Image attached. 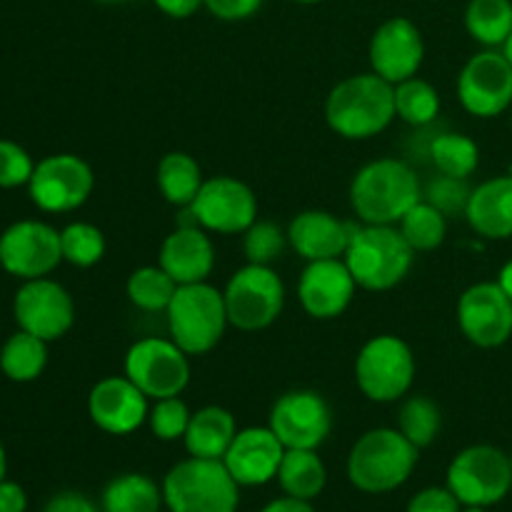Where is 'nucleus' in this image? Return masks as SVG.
<instances>
[{"instance_id": "obj_1", "label": "nucleus", "mask_w": 512, "mask_h": 512, "mask_svg": "<svg viewBox=\"0 0 512 512\" xmlns=\"http://www.w3.org/2000/svg\"><path fill=\"white\" fill-rule=\"evenodd\" d=\"M418 200V173L400 158L370 160L350 180V208L365 225H398Z\"/></svg>"}, {"instance_id": "obj_2", "label": "nucleus", "mask_w": 512, "mask_h": 512, "mask_svg": "<svg viewBox=\"0 0 512 512\" xmlns=\"http://www.w3.org/2000/svg\"><path fill=\"white\" fill-rule=\"evenodd\" d=\"M395 118V85L373 70L340 80L325 100L328 128L345 140L375 138Z\"/></svg>"}, {"instance_id": "obj_3", "label": "nucleus", "mask_w": 512, "mask_h": 512, "mask_svg": "<svg viewBox=\"0 0 512 512\" xmlns=\"http://www.w3.org/2000/svg\"><path fill=\"white\" fill-rule=\"evenodd\" d=\"M343 260L358 288L385 293L408 278L415 263V250L403 238L398 225L360 223L355 225Z\"/></svg>"}, {"instance_id": "obj_4", "label": "nucleus", "mask_w": 512, "mask_h": 512, "mask_svg": "<svg viewBox=\"0 0 512 512\" xmlns=\"http://www.w3.org/2000/svg\"><path fill=\"white\" fill-rule=\"evenodd\" d=\"M420 450L398 428L368 430L348 455V478L363 493H390L413 475Z\"/></svg>"}, {"instance_id": "obj_5", "label": "nucleus", "mask_w": 512, "mask_h": 512, "mask_svg": "<svg viewBox=\"0 0 512 512\" xmlns=\"http://www.w3.org/2000/svg\"><path fill=\"white\" fill-rule=\"evenodd\" d=\"M168 333L178 348L188 355H205L223 340L228 330L223 290L205 283L178 285L168 310Z\"/></svg>"}, {"instance_id": "obj_6", "label": "nucleus", "mask_w": 512, "mask_h": 512, "mask_svg": "<svg viewBox=\"0 0 512 512\" xmlns=\"http://www.w3.org/2000/svg\"><path fill=\"white\" fill-rule=\"evenodd\" d=\"M238 488L223 460L190 455L165 475L163 500L170 512H235Z\"/></svg>"}, {"instance_id": "obj_7", "label": "nucleus", "mask_w": 512, "mask_h": 512, "mask_svg": "<svg viewBox=\"0 0 512 512\" xmlns=\"http://www.w3.org/2000/svg\"><path fill=\"white\" fill-rule=\"evenodd\" d=\"M355 383L373 403H398L415 383L413 348L398 335H375L355 360Z\"/></svg>"}, {"instance_id": "obj_8", "label": "nucleus", "mask_w": 512, "mask_h": 512, "mask_svg": "<svg viewBox=\"0 0 512 512\" xmlns=\"http://www.w3.org/2000/svg\"><path fill=\"white\" fill-rule=\"evenodd\" d=\"M223 298L230 325L243 333H258L283 313L285 285L273 265L248 263L230 275Z\"/></svg>"}, {"instance_id": "obj_9", "label": "nucleus", "mask_w": 512, "mask_h": 512, "mask_svg": "<svg viewBox=\"0 0 512 512\" xmlns=\"http://www.w3.org/2000/svg\"><path fill=\"white\" fill-rule=\"evenodd\" d=\"M448 488L468 508L500 503L512 488L510 455L495 445H470L450 463Z\"/></svg>"}, {"instance_id": "obj_10", "label": "nucleus", "mask_w": 512, "mask_h": 512, "mask_svg": "<svg viewBox=\"0 0 512 512\" xmlns=\"http://www.w3.org/2000/svg\"><path fill=\"white\" fill-rule=\"evenodd\" d=\"M190 355L170 338H140L125 353V375L150 400L175 398L190 383Z\"/></svg>"}, {"instance_id": "obj_11", "label": "nucleus", "mask_w": 512, "mask_h": 512, "mask_svg": "<svg viewBox=\"0 0 512 512\" xmlns=\"http://www.w3.org/2000/svg\"><path fill=\"white\" fill-rule=\"evenodd\" d=\"M188 210L195 225L208 233L243 235L258 220V198L253 188L233 175L208 178Z\"/></svg>"}, {"instance_id": "obj_12", "label": "nucleus", "mask_w": 512, "mask_h": 512, "mask_svg": "<svg viewBox=\"0 0 512 512\" xmlns=\"http://www.w3.org/2000/svg\"><path fill=\"white\" fill-rule=\"evenodd\" d=\"M93 188V168L80 155L55 153L35 163L28 195L43 213H70L88 203Z\"/></svg>"}, {"instance_id": "obj_13", "label": "nucleus", "mask_w": 512, "mask_h": 512, "mask_svg": "<svg viewBox=\"0 0 512 512\" xmlns=\"http://www.w3.org/2000/svg\"><path fill=\"white\" fill-rule=\"evenodd\" d=\"M460 105L475 118H498L512 105V65L503 50L485 48L458 75Z\"/></svg>"}, {"instance_id": "obj_14", "label": "nucleus", "mask_w": 512, "mask_h": 512, "mask_svg": "<svg viewBox=\"0 0 512 512\" xmlns=\"http://www.w3.org/2000/svg\"><path fill=\"white\" fill-rule=\"evenodd\" d=\"M60 263V230L43 220H18L0 235V268L15 278H48Z\"/></svg>"}, {"instance_id": "obj_15", "label": "nucleus", "mask_w": 512, "mask_h": 512, "mask_svg": "<svg viewBox=\"0 0 512 512\" xmlns=\"http://www.w3.org/2000/svg\"><path fill=\"white\" fill-rule=\"evenodd\" d=\"M268 425L285 450H318L333 430V410L315 390H288L275 400Z\"/></svg>"}, {"instance_id": "obj_16", "label": "nucleus", "mask_w": 512, "mask_h": 512, "mask_svg": "<svg viewBox=\"0 0 512 512\" xmlns=\"http://www.w3.org/2000/svg\"><path fill=\"white\" fill-rule=\"evenodd\" d=\"M15 323L45 343L63 338L75 323V303L68 290L50 278L23 280L13 300Z\"/></svg>"}, {"instance_id": "obj_17", "label": "nucleus", "mask_w": 512, "mask_h": 512, "mask_svg": "<svg viewBox=\"0 0 512 512\" xmlns=\"http://www.w3.org/2000/svg\"><path fill=\"white\" fill-rule=\"evenodd\" d=\"M460 333L478 348H500L512 338V300L495 283H475L458 300Z\"/></svg>"}, {"instance_id": "obj_18", "label": "nucleus", "mask_w": 512, "mask_h": 512, "mask_svg": "<svg viewBox=\"0 0 512 512\" xmlns=\"http://www.w3.org/2000/svg\"><path fill=\"white\" fill-rule=\"evenodd\" d=\"M368 58L373 73H378L388 83L398 85L415 78L425 60L423 33L413 20L403 15L385 20L370 38Z\"/></svg>"}, {"instance_id": "obj_19", "label": "nucleus", "mask_w": 512, "mask_h": 512, "mask_svg": "<svg viewBox=\"0 0 512 512\" xmlns=\"http://www.w3.org/2000/svg\"><path fill=\"white\" fill-rule=\"evenodd\" d=\"M148 395L128 375H108L90 388L88 415L103 433L130 435L148 423Z\"/></svg>"}, {"instance_id": "obj_20", "label": "nucleus", "mask_w": 512, "mask_h": 512, "mask_svg": "<svg viewBox=\"0 0 512 512\" xmlns=\"http://www.w3.org/2000/svg\"><path fill=\"white\" fill-rule=\"evenodd\" d=\"M358 283L343 258L313 260L298 280V300L313 320H335L350 308Z\"/></svg>"}, {"instance_id": "obj_21", "label": "nucleus", "mask_w": 512, "mask_h": 512, "mask_svg": "<svg viewBox=\"0 0 512 512\" xmlns=\"http://www.w3.org/2000/svg\"><path fill=\"white\" fill-rule=\"evenodd\" d=\"M285 445L268 428H243L230 443L223 463L238 485H265L278 478Z\"/></svg>"}, {"instance_id": "obj_22", "label": "nucleus", "mask_w": 512, "mask_h": 512, "mask_svg": "<svg viewBox=\"0 0 512 512\" xmlns=\"http://www.w3.org/2000/svg\"><path fill=\"white\" fill-rule=\"evenodd\" d=\"M158 265L178 285L205 283L215 268V245L208 230L180 223L160 245Z\"/></svg>"}, {"instance_id": "obj_23", "label": "nucleus", "mask_w": 512, "mask_h": 512, "mask_svg": "<svg viewBox=\"0 0 512 512\" xmlns=\"http://www.w3.org/2000/svg\"><path fill=\"white\" fill-rule=\"evenodd\" d=\"M355 223L340 220L328 210H303L288 225V243L303 260L343 258Z\"/></svg>"}, {"instance_id": "obj_24", "label": "nucleus", "mask_w": 512, "mask_h": 512, "mask_svg": "<svg viewBox=\"0 0 512 512\" xmlns=\"http://www.w3.org/2000/svg\"><path fill=\"white\" fill-rule=\"evenodd\" d=\"M465 220L485 240L512 238V178L498 175L473 188Z\"/></svg>"}, {"instance_id": "obj_25", "label": "nucleus", "mask_w": 512, "mask_h": 512, "mask_svg": "<svg viewBox=\"0 0 512 512\" xmlns=\"http://www.w3.org/2000/svg\"><path fill=\"white\" fill-rule=\"evenodd\" d=\"M235 435H238L235 415L228 408H220V405H205V408L195 410L190 415V425L183 443L188 455H193V458L223 460Z\"/></svg>"}, {"instance_id": "obj_26", "label": "nucleus", "mask_w": 512, "mask_h": 512, "mask_svg": "<svg viewBox=\"0 0 512 512\" xmlns=\"http://www.w3.org/2000/svg\"><path fill=\"white\" fill-rule=\"evenodd\" d=\"M155 180H158V190L163 193V198L175 208H190L205 183L200 163L183 150H173L160 158Z\"/></svg>"}, {"instance_id": "obj_27", "label": "nucleus", "mask_w": 512, "mask_h": 512, "mask_svg": "<svg viewBox=\"0 0 512 512\" xmlns=\"http://www.w3.org/2000/svg\"><path fill=\"white\" fill-rule=\"evenodd\" d=\"M163 503V488L143 473L118 475L105 485L100 498L103 512H158Z\"/></svg>"}, {"instance_id": "obj_28", "label": "nucleus", "mask_w": 512, "mask_h": 512, "mask_svg": "<svg viewBox=\"0 0 512 512\" xmlns=\"http://www.w3.org/2000/svg\"><path fill=\"white\" fill-rule=\"evenodd\" d=\"M45 365H48V343L33 333L18 330L0 348V370L13 383H33L43 375Z\"/></svg>"}, {"instance_id": "obj_29", "label": "nucleus", "mask_w": 512, "mask_h": 512, "mask_svg": "<svg viewBox=\"0 0 512 512\" xmlns=\"http://www.w3.org/2000/svg\"><path fill=\"white\" fill-rule=\"evenodd\" d=\"M278 480L285 495L310 503V500L323 493L325 483H328V473H325L323 460L315 450H285Z\"/></svg>"}, {"instance_id": "obj_30", "label": "nucleus", "mask_w": 512, "mask_h": 512, "mask_svg": "<svg viewBox=\"0 0 512 512\" xmlns=\"http://www.w3.org/2000/svg\"><path fill=\"white\" fill-rule=\"evenodd\" d=\"M465 28L475 43L485 48H503L512 35L510 0H470L465 10Z\"/></svg>"}, {"instance_id": "obj_31", "label": "nucleus", "mask_w": 512, "mask_h": 512, "mask_svg": "<svg viewBox=\"0 0 512 512\" xmlns=\"http://www.w3.org/2000/svg\"><path fill=\"white\" fill-rule=\"evenodd\" d=\"M430 163L440 175L468 180L480 165V148L463 133H440L430 140Z\"/></svg>"}, {"instance_id": "obj_32", "label": "nucleus", "mask_w": 512, "mask_h": 512, "mask_svg": "<svg viewBox=\"0 0 512 512\" xmlns=\"http://www.w3.org/2000/svg\"><path fill=\"white\" fill-rule=\"evenodd\" d=\"M398 230L415 253H430L448 238V215L440 213L433 203L423 198L403 215Z\"/></svg>"}, {"instance_id": "obj_33", "label": "nucleus", "mask_w": 512, "mask_h": 512, "mask_svg": "<svg viewBox=\"0 0 512 512\" xmlns=\"http://www.w3.org/2000/svg\"><path fill=\"white\" fill-rule=\"evenodd\" d=\"M440 95L428 80L408 78L395 85V115L413 128H428L440 115Z\"/></svg>"}, {"instance_id": "obj_34", "label": "nucleus", "mask_w": 512, "mask_h": 512, "mask_svg": "<svg viewBox=\"0 0 512 512\" xmlns=\"http://www.w3.org/2000/svg\"><path fill=\"white\" fill-rule=\"evenodd\" d=\"M175 290H178V283L160 265L135 268L130 273L128 283H125L128 300L138 310H145V313H160V310L165 313L170 300H173Z\"/></svg>"}, {"instance_id": "obj_35", "label": "nucleus", "mask_w": 512, "mask_h": 512, "mask_svg": "<svg viewBox=\"0 0 512 512\" xmlns=\"http://www.w3.org/2000/svg\"><path fill=\"white\" fill-rule=\"evenodd\" d=\"M440 428H443V415L435 400L425 395H410L408 400H403L398 413V430L415 448H428L438 438Z\"/></svg>"}, {"instance_id": "obj_36", "label": "nucleus", "mask_w": 512, "mask_h": 512, "mask_svg": "<svg viewBox=\"0 0 512 512\" xmlns=\"http://www.w3.org/2000/svg\"><path fill=\"white\" fill-rule=\"evenodd\" d=\"M60 248L65 263L75 268H93L105 255V235L93 223H70L60 230Z\"/></svg>"}, {"instance_id": "obj_37", "label": "nucleus", "mask_w": 512, "mask_h": 512, "mask_svg": "<svg viewBox=\"0 0 512 512\" xmlns=\"http://www.w3.org/2000/svg\"><path fill=\"white\" fill-rule=\"evenodd\" d=\"M288 245V230H283L273 220H255L243 233L245 258L255 265H273L275 260L283 258Z\"/></svg>"}, {"instance_id": "obj_38", "label": "nucleus", "mask_w": 512, "mask_h": 512, "mask_svg": "<svg viewBox=\"0 0 512 512\" xmlns=\"http://www.w3.org/2000/svg\"><path fill=\"white\" fill-rule=\"evenodd\" d=\"M190 410L188 405L180 400V395L175 398H163L155 400L153 408L148 413V425L153 430V435L158 440H165V443H173V440L185 438L190 425Z\"/></svg>"}, {"instance_id": "obj_39", "label": "nucleus", "mask_w": 512, "mask_h": 512, "mask_svg": "<svg viewBox=\"0 0 512 512\" xmlns=\"http://www.w3.org/2000/svg\"><path fill=\"white\" fill-rule=\"evenodd\" d=\"M470 193H473V188H468L465 180L450 178V175H438V178L430 180L428 188L423 190V198L428 200V203H433L440 213L465 215Z\"/></svg>"}, {"instance_id": "obj_40", "label": "nucleus", "mask_w": 512, "mask_h": 512, "mask_svg": "<svg viewBox=\"0 0 512 512\" xmlns=\"http://www.w3.org/2000/svg\"><path fill=\"white\" fill-rule=\"evenodd\" d=\"M35 163L23 145L13 140H0V188L13 190L28 185L33 178Z\"/></svg>"}, {"instance_id": "obj_41", "label": "nucleus", "mask_w": 512, "mask_h": 512, "mask_svg": "<svg viewBox=\"0 0 512 512\" xmlns=\"http://www.w3.org/2000/svg\"><path fill=\"white\" fill-rule=\"evenodd\" d=\"M408 512H460V500L450 488H425L410 500Z\"/></svg>"}, {"instance_id": "obj_42", "label": "nucleus", "mask_w": 512, "mask_h": 512, "mask_svg": "<svg viewBox=\"0 0 512 512\" xmlns=\"http://www.w3.org/2000/svg\"><path fill=\"white\" fill-rule=\"evenodd\" d=\"M263 3L265 0H205V8L218 20L238 23V20L253 18L263 8Z\"/></svg>"}, {"instance_id": "obj_43", "label": "nucleus", "mask_w": 512, "mask_h": 512, "mask_svg": "<svg viewBox=\"0 0 512 512\" xmlns=\"http://www.w3.org/2000/svg\"><path fill=\"white\" fill-rule=\"evenodd\" d=\"M43 512H103V508L93 503L88 495L73 493V490H65V493L53 495L45 505Z\"/></svg>"}, {"instance_id": "obj_44", "label": "nucleus", "mask_w": 512, "mask_h": 512, "mask_svg": "<svg viewBox=\"0 0 512 512\" xmlns=\"http://www.w3.org/2000/svg\"><path fill=\"white\" fill-rule=\"evenodd\" d=\"M28 508V495L13 480L0 483V512H25Z\"/></svg>"}, {"instance_id": "obj_45", "label": "nucleus", "mask_w": 512, "mask_h": 512, "mask_svg": "<svg viewBox=\"0 0 512 512\" xmlns=\"http://www.w3.org/2000/svg\"><path fill=\"white\" fill-rule=\"evenodd\" d=\"M155 5H158V10H163L168 18L183 20L198 13L200 8H205V0H155Z\"/></svg>"}, {"instance_id": "obj_46", "label": "nucleus", "mask_w": 512, "mask_h": 512, "mask_svg": "<svg viewBox=\"0 0 512 512\" xmlns=\"http://www.w3.org/2000/svg\"><path fill=\"white\" fill-rule=\"evenodd\" d=\"M263 512H315V510L308 500H298V498H290V495H285V498H278V500H273V503L265 505Z\"/></svg>"}, {"instance_id": "obj_47", "label": "nucleus", "mask_w": 512, "mask_h": 512, "mask_svg": "<svg viewBox=\"0 0 512 512\" xmlns=\"http://www.w3.org/2000/svg\"><path fill=\"white\" fill-rule=\"evenodd\" d=\"M498 285L505 290V295H508V298L512 300V260H508V263H505L503 268H500Z\"/></svg>"}, {"instance_id": "obj_48", "label": "nucleus", "mask_w": 512, "mask_h": 512, "mask_svg": "<svg viewBox=\"0 0 512 512\" xmlns=\"http://www.w3.org/2000/svg\"><path fill=\"white\" fill-rule=\"evenodd\" d=\"M5 473H8V458H5V448L0 443V483L5 480Z\"/></svg>"}, {"instance_id": "obj_49", "label": "nucleus", "mask_w": 512, "mask_h": 512, "mask_svg": "<svg viewBox=\"0 0 512 512\" xmlns=\"http://www.w3.org/2000/svg\"><path fill=\"white\" fill-rule=\"evenodd\" d=\"M503 53H505V58H508L510 65H512V35L508 38V43L503 45Z\"/></svg>"}, {"instance_id": "obj_50", "label": "nucleus", "mask_w": 512, "mask_h": 512, "mask_svg": "<svg viewBox=\"0 0 512 512\" xmlns=\"http://www.w3.org/2000/svg\"><path fill=\"white\" fill-rule=\"evenodd\" d=\"M95 3H103V5H118V3H128V0H95Z\"/></svg>"}, {"instance_id": "obj_51", "label": "nucleus", "mask_w": 512, "mask_h": 512, "mask_svg": "<svg viewBox=\"0 0 512 512\" xmlns=\"http://www.w3.org/2000/svg\"><path fill=\"white\" fill-rule=\"evenodd\" d=\"M293 3H303V5H315V3H323V0H293Z\"/></svg>"}, {"instance_id": "obj_52", "label": "nucleus", "mask_w": 512, "mask_h": 512, "mask_svg": "<svg viewBox=\"0 0 512 512\" xmlns=\"http://www.w3.org/2000/svg\"><path fill=\"white\" fill-rule=\"evenodd\" d=\"M463 512H485L483 508H468V510H463Z\"/></svg>"}, {"instance_id": "obj_53", "label": "nucleus", "mask_w": 512, "mask_h": 512, "mask_svg": "<svg viewBox=\"0 0 512 512\" xmlns=\"http://www.w3.org/2000/svg\"><path fill=\"white\" fill-rule=\"evenodd\" d=\"M508 175L512 178V160H510V168H508Z\"/></svg>"}, {"instance_id": "obj_54", "label": "nucleus", "mask_w": 512, "mask_h": 512, "mask_svg": "<svg viewBox=\"0 0 512 512\" xmlns=\"http://www.w3.org/2000/svg\"><path fill=\"white\" fill-rule=\"evenodd\" d=\"M510 465H512V453H510Z\"/></svg>"}, {"instance_id": "obj_55", "label": "nucleus", "mask_w": 512, "mask_h": 512, "mask_svg": "<svg viewBox=\"0 0 512 512\" xmlns=\"http://www.w3.org/2000/svg\"><path fill=\"white\" fill-rule=\"evenodd\" d=\"M510 125H512V115H510Z\"/></svg>"}]
</instances>
